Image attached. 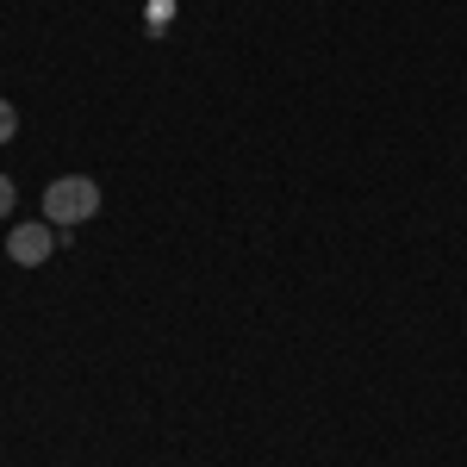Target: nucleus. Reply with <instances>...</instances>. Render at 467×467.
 I'll use <instances>...</instances> for the list:
<instances>
[{
    "label": "nucleus",
    "mask_w": 467,
    "mask_h": 467,
    "mask_svg": "<svg viewBox=\"0 0 467 467\" xmlns=\"http://www.w3.org/2000/svg\"><path fill=\"white\" fill-rule=\"evenodd\" d=\"M94 213H100V187L88 175H57L44 187V218H50L57 231H75V224H88Z\"/></svg>",
    "instance_id": "1"
},
{
    "label": "nucleus",
    "mask_w": 467,
    "mask_h": 467,
    "mask_svg": "<svg viewBox=\"0 0 467 467\" xmlns=\"http://www.w3.org/2000/svg\"><path fill=\"white\" fill-rule=\"evenodd\" d=\"M57 250V224L50 218H37V224H19L13 237H6V255L19 262V268H37V262H50Z\"/></svg>",
    "instance_id": "2"
},
{
    "label": "nucleus",
    "mask_w": 467,
    "mask_h": 467,
    "mask_svg": "<svg viewBox=\"0 0 467 467\" xmlns=\"http://www.w3.org/2000/svg\"><path fill=\"white\" fill-rule=\"evenodd\" d=\"M19 138V112H13V100H0V144H13Z\"/></svg>",
    "instance_id": "3"
},
{
    "label": "nucleus",
    "mask_w": 467,
    "mask_h": 467,
    "mask_svg": "<svg viewBox=\"0 0 467 467\" xmlns=\"http://www.w3.org/2000/svg\"><path fill=\"white\" fill-rule=\"evenodd\" d=\"M6 213H13V181L0 175V218H6Z\"/></svg>",
    "instance_id": "4"
}]
</instances>
